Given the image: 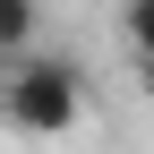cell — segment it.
<instances>
[{"label":"cell","instance_id":"obj_2","mask_svg":"<svg viewBox=\"0 0 154 154\" xmlns=\"http://www.w3.org/2000/svg\"><path fill=\"white\" fill-rule=\"evenodd\" d=\"M43 43V0H0V60Z\"/></svg>","mask_w":154,"mask_h":154},{"label":"cell","instance_id":"obj_3","mask_svg":"<svg viewBox=\"0 0 154 154\" xmlns=\"http://www.w3.org/2000/svg\"><path fill=\"white\" fill-rule=\"evenodd\" d=\"M120 43L137 60V77L154 86V0H120Z\"/></svg>","mask_w":154,"mask_h":154},{"label":"cell","instance_id":"obj_1","mask_svg":"<svg viewBox=\"0 0 154 154\" xmlns=\"http://www.w3.org/2000/svg\"><path fill=\"white\" fill-rule=\"evenodd\" d=\"M77 111H86V69L60 60V51H17V60H0V120L17 128V137H69Z\"/></svg>","mask_w":154,"mask_h":154}]
</instances>
